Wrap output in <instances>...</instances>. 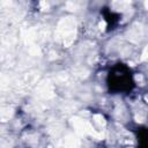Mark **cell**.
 Instances as JSON below:
<instances>
[{
	"mask_svg": "<svg viewBox=\"0 0 148 148\" xmlns=\"http://www.w3.org/2000/svg\"><path fill=\"white\" fill-rule=\"evenodd\" d=\"M108 89L112 94H128L134 88V80L131 68L123 64H114L106 76Z\"/></svg>",
	"mask_w": 148,
	"mask_h": 148,
	"instance_id": "cell-1",
	"label": "cell"
},
{
	"mask_svg": "<svg viewBox=\"0 0 148 148\" xmlns=\"http://www.w3.org/2000/svg\"><path fill=\"white\" fill-rule=\"evenodd\" d=\"M146 138H147V132H146V128L142 127L139 131V142H140V145L138 146V148H146L147 147Z\"/></svg>",
	"mask_w": 148,
	"mask_h": 148,
	"instance_id": "cell-2",
	"label": "cell"
}]
</instances>
